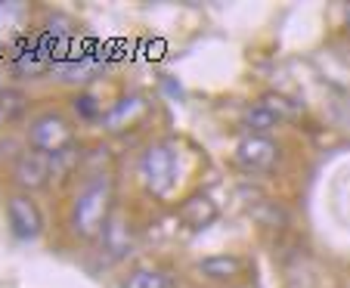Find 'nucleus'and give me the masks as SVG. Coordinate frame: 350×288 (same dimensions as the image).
<instances>
[{
  "label": "nucleus",
  "instance_id": "nucleus-1",
  "mask_svg": "<svg viewBox=\"0 0 350 288\" xmlns=\"http://www.w3.org/2000/svg\"><path fill=\"white\" fill-rule=\"evenodd\" d=\"M109 211H112V180L99 177L84 186L72 205V229L78 239H96L109 226Z\"/></svg>",
  "mask_w": 350,
  "mask_h": 288
},
{
  "label": "nucleus",
  "instance_id": "nucleus-2",
  "mask_svg": "<svg viewBox=\"0 0 350 288\" xmlns=\"http://www.w3.org/2000/svg\"><path fill=\"white\" fill-rule=\"evenodd\" d=\"M28 143H31L34 152L59 158L62 152L75 143L72 125L62 118L59 112H46V115H40V118L31 121V127H28Z\"/></svg>",
  "mask_w": 350,
  "mask_h": 288
},
{
  "label": "nucleus",
  "instance_id": "nucleus-3",
  "mask_svg": "<svg viewBox=\"0 0 350 288\" xmlns=\"http://www.w3.org/2000/svg\"><path fill=\"white\" fill-rule=\"evenodd\" d=\"M139 174H143V183L152 196H167L174 180H177V155L171 152V146H149L139 158Z\"/></svg>",
  "mask_w": 350,
  "mask_h": 288
},
{
  "label": "nucleus",
  "instance_id": "nucleus-4",
  "mask_svg": "<svg viewBox=\"0 0 350 288\" xmlns=\"http://www.w3.org/2000/svg\"><path fill=\"white\" fill-rule=\"evenodd\" d=\"M7 220H10V229L13 236L22 239V242H31V239L40 236L44 229V217H40L38 205H34L31 196H13L7 202Z\"/></svg>",
  "mask_w": 350,
  "mask_h": 288
},
{
  "label": "nucleus",
  "instance_id": "nucleus-5",
  "mask_svg": "<svg viewBox=\"0 0 350 288\" xmlns=\"http://www.w3.org/2000/svg\"><path fill=\"white\" fill-rule=\"evenodd\" d=\"M279 158V149L270 137L264 133H248V137L239 140L236 146V161L245 170H270Z\"/></svg>",
  "mask_w": 350,
  "mask_h": 288
},
{
  "label": "nucleus",
  "instance_id": "nucleus-6",
  "mask_svg": "<svg viewBox=\"0 0 350 288\" xmlns=\"http://www.w3.org/2000/svg\"><path fill=\"white\" fill-rule=\"evenodd\" d=\"M53 164H56V158L31 149V152H25V155L16 161L13 177H16V183H19L22 189H40V186H46L50 183V177H53Z\"/></svg>",
  "mask_w": 350,
  "mask_h": 288
},
{
  "label": "nucleus",
  "instance_id": "nucleus-7",
  "mask_svg": "<svg viewBox=\"0 0 350 288\" xmlns=\"http://www.w3.org/2000/svg\"><path fill=\"white\" fill-rule=\"evenodd\" d=\"M143 118H146V99L143 96H127V99H121V103H115L112 109L103 115V125H106L109 131L121 133V131H127V127L139 125Z\"/></svg>",
  "mask_w": 350,
  "mask_h": 288
},
{
  "label": "nucleus",
  "instance_id": "nucleus-8",
  "mask_svg": "<svg viewBox=\"0 0 350 288\" xmlns=\"http://www.w3.org/2000/svg\"><path fill=\"white\" fill-rule=\"evenodd\" d=\"M214 217H217V208H214V202L205 196L186 198L183 208H180V220H183L189 229H205Z\"/></svg>",
  "mask_w": 350,
  "mask_h": 288
},
{
  "label": "nucleus",
  "instance_id": "nucleus-9",
  "mask_svg": "<svg viewBox=\"0 0 350 288\" xmlns=\"http://www.w3.org/2000/svg\"><path fill=\"white\" fill-rule=\"evenodd\" d=\"M198 270H202V276H208V279H232V276L242 270V261L232 254H214L198 263Z\"/></svg>",
  "mask_w": 350,
  "mask_h": 288
},
{
  "label": "nucleus",
  "instance_id": "nucleus-10",
  "mask_svg": "<svg viewBox=\"0 0 350 288\" xmlns=\"http://www.w3.org/2000/svg\"><path fill=\"white\" fill-rule=\"evenodd\" d=\"M174 285H177V282H174L171 273H165V270H152V267L133 270L124 282V288H174Z\"/></svg>",
  "mask_w": 350,
  "mask_h": 288
},
{
  "label": "nucleus",
  "instance_id": "nucleus-11",
  "mask_svg": "<svg viewBox=\"0 0 350 288\" xmlns=\"http://www.w3.org/2000/svg\"><path fill=\"white\" fill-rule=\"evenodd\" d=\"M16 68H19V75L34 78V75H44L46 68H53V60H50L46 47H31V50H25L19 60H16Z\"/></svg>",
  "mask_w": 350,
  "mask_h": 288
},
{
  "label": "nucleus",
  "instance_id": "nucleus-12",
  "mask_svg": "<svg viewBox=\"0 0 350 288\" xmlns=\"http://www.w3.org/2000/svg\"><path fill=\"white\" fill-rule=\"evenodd\" d=\"M22 112H25V96L22 93H16V90L0 93V127H7L16 118H22Z\"/></svg>",
  "mask_w": 350,
  "mask_h": 288
},
{
  "label": "nucleus",
  "instance_id": "nucleus-13",
  "mask_svg": "<svg viewBox=\"0 0 350 288\" xmlns=\"http://www.w3.org/2000/svg\"><path fill=\"white\" fill-rule=\"evenodd\" d=\"M245 125H248V127H252V133H264V131H270V127L273 125H276V115H273V112L270 109H267V105L264 103H260V105H252V109H248V112H245Z\"/></svg>",
  "mask_w": 350,
  "mask_h": 288
},
{
  "label": "nucleus",
  "instance_id": "nucleus-14",
  "mask_svg": "<svg viewBox=\"0 0 350 288\" xmlns=\"http://www.w3.org/2000/svg\"><path fill=\"white\" fill-rule=\"evenodd\" d=\"M75 109H78L81 118L93 121V118H103V109H99V103L90 96V93H81L78 99H75Z\"/></svg>",
  "mask_w": 350,
  "mask_h": 288
},
{
  "label": "nucleus",
  "instance_id": "nucleus-15",
  "mask_svg": "<svg viewBox=\"0 0 350 288\" xmlns=\"http://www.w3.org/2000/svg\"><path fill=\"white\" fill-rule=\"evenodd\" d=\"M347 22H350V7H347Z\"/></svg>",
  "mask_w": 350,
  "mask_h": 288
}]
</instances>
